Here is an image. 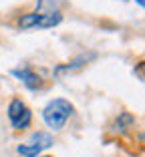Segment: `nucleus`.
Instances as JSON below:
<instances>
[{
  "label": "nucleus",
  "mask_w": 145,
  "mask_h": 157,
  "mask_svg": "<svg viewBox=\"0 0 145 157\" xmlns=\"http://www.w3.org/2000/svg\"><path fill=\"white\" fill-rule=\"evenodd\" d=\"M8 121L12 125V129L22 131L26 127H30V121H32V113L28 111V107L24 105L20 99H12L8 105Z\"/></svg>",
  "instance_id": "20e7f679"
},
{
  "label": "nucleus",
  "mask_w": 145,
  "mask_h": 157,
  "mask_svg": "<svg viewBox=\"0 0 145 157\" xmlns=\"http://www.w3.org/2000/svg\"><path fill=\"white\" fill-rule=\"evenodd\" d=\"M73 111H75V107H73L71 101H67V99H52L42 109V119L52 131H61L65 127V123L69 121V117L73 115Z\"/></svg>",
  "instance_id": "f257e3e1"
},
{
  "label": "nucleus",
  "mask_w": 145,
  "mask_h": 157,
  "mask_svg": "<svg viewBox=\"0 0 145 157\" xmlns=\"http://www.w3.org/2000/svg\"><path fill=\"white\" fill-rule=\"evenodd\" d=\"M135 2H137V4L141 6V8H143V6H145V0H135Z\"/></svg>",
  "instance_id": "423d86ee"
},
{
  "label": "nucleus",
  "mask_w": 145,
  "mask_h": 157,
  "mask_svg": "<svg viewBox=\"0 0 145 157\" xmlns=\"http://www.w3.org/2000/svg\"><path fill=\"white\" fill-rule=\"evenodd\" d=\"M63 14L52 10V12H28L22 14L18 18V26L24 30H30V28H52L56 24H61Z\"/></svg>",
  "instance_id": "f03ea898"
},
{
  "label": "nucleus",
  "mask_w": 145,
  "mask_h": 157,
  "mask_svg": "<svg viewBox=\"0 0 145 157\" xmlns=\"http://www.w3.org/2000/svg\"><path fill=\"white\" fill-rule=\"evenodd\" d=\"M44 157H51V155H44Z\"/></svg>",
  "instance_id": "0eeeda50"
},
{
  "label": "nucleus",
  "mask_w": 145,
  "mask_h": 157,
  "mask_svg": "<svg viewBox=\"0 0 145 157\" xmlns=\"http://www.w3.org/2000/svg\"><path fill=\"white\" fill-rule=\"evenodd\" d=\"M12 75L18 78L22 85H26L30 91H36V89L40 87V77H38L34 71H30L28 67H22V69H14Z\"/></svg>",
  "instance_id": "39448f33"
},
{
  "label": "nucleus",
  "mask_w": 145,
  "mask_h": 157,
  "mask_svg": "<svg viewBox=\"0 0 145 157\" xmlns=\"http://www.w3.org/2000/svg\"><path fill=\"white\" fill-rule=\"evenodd\" d=\"M52 143H55V139H52L51 133L38 131V133H34L32 137L28 139L26 143L18 145L16 151H18V155H22V157H38L44 149L52 147Z\"/></svg>",
  "instance_id": "7ed1b4c3"
}]
</instances>
